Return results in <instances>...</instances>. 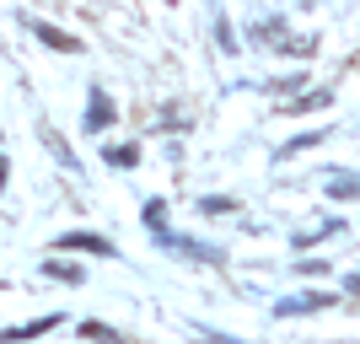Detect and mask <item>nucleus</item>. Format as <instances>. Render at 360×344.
<instances>
[{
    "mask_svg": "<svg viewBox=\"0 0 360 344\" xmlns=\"http://www.w3.org/2000/svg\"><path fill=\"white\" fill-rule=\"evenodd\" d=\"M81 333H86V339H119V333L108 329V323H81Z\"/></svg>",
    "mask_w": 360,
    "mask_h": 344,
    "instance_id": "16",
    "label": "nucleus"
},
{
    "mask_svg": "<svg viewBox=\"0 0 360 344\" xmlns=\"http://www.w3.org/2000/svg\"><path fill=\"white\" fill-rule=\"evenodd\" d=\"M317 140H328V124H323V129H307V135H296L285 151H280V162H285V156H296V151H307V146H317Z\"/></svg>",
    "mask_w": 360,
    "mask_h": 344,
    "instance_id": "11",
    "label": "nucleus"
},
{
    "mask_svg": "<svg viewBox=\"0 0 360 344\" xmlns=\"http://www.w3.org/2000/svg\"><path fill=\"white\" fill-rule=\"evenodd\" d=\"M44 274H54V280H81V269H75V264H60V258H49V264H44Z\"/></svg>",
    "mask_w": 360,
    "mask_h": 344,
    "instance_id": "15",
    "label": "nucleus"
},
{
    "mask_svg": "<svg viewBox=\"0 0 360 344\" xmlns=\"http://www.w3.org/2000/svg\"><path fill=\"white\" fill-rule=\"evenodd\" d=\"M6 178H11V167H6V151H0V189H6Z\"/></svg>",
    "mask_w": 360,
    "mask_h": 344,
    "instance_id": "17",
    "label": "nucleus"
},
{
    "mask_svg": "<svg viewBox=\"0 0 360 344\" xmlns=\"http://www.w3.org/2000/svg\"><path fill=\"white\" fill-rule=\"evenodd\" d=\"M345 291H355V296H360V269H355V274L345 280Z\"/></svg>",
    "mask_w": 360,
    "mask_h": 344,
    "instance_id": "18",
    "label": "nucleus"
},
{
    "mask_svg": "<svg viewBox=\"0 0 360 344\" xmlns=\"http://www.w3.org/2000/svg\"><path fill=\"white\" fill-rule=\"evenodd\" d=\"M301 81H307V75H280V81H264V87H269L274 97H280V91H285V97H296V91H301Z\"/></svg>",
    "mask_w": 360,
    "mask_h": 344,
    "instance_id": "14",
    "label": "nucleus"
},
{
    "mask_svg": "<svg viewBox=\"0 0 360 344\" xmlns=\"http://www.w3.org/2000/svg\"><path fill=\"white\" fill-rule=\"evenodd\" d=\"M54 253H91V258H113L119 248L108 237H97V231H65V237H54Z\"/></svg>",
    "mask_w": 360,
    "mask_h": 344,
    "instance_id": "1",
    "label": "nucleus"
},
{
    "mask_svg": "<svg viewBox=\"0 0 360 344\" xmlns=\"http://www.w3.org/2000/svg\"><path fill=\"white\" fill-rule=\"evenodd\" d=\"M333 231H339V221H323V226H312V231H296V237H290V248H312V242L333 237Z\"/></svg>",
    "mask_w": 360,
    "mask_h": 344,
    "instance_id": "8",
    "label": "nucleus"
},
{
    "mask_svg": "<svg viewBox=\"0 0 360 344\" xmlns=\"http://www.w3.org/2000/svg\"><path fill=\"white\" fill-rule=\"evenodd\" d=\"M323 194L328 199H360V172H333V178L323 183Z\"/></svg>",
    "mask_w": 360,
    "mask_h": 344,
    "instance_id": "5",
    "label": "nucleus"
},
{
    "mask_svg": "<svg viewBox=\"0 0 360 344\" xmlns=\"http://www.w3.org/2000/svg\"><path fill=\"white\" fill-rule=\"evenodd\" d=\"M103 162H108V167H135V162H140V146H113V151L103 146Z\"/></svg>",
    "mask_w": 360,
    "mask_h": 344,
    "instance_id": "9",
    "label": "nucleus"
},
{
    "mask_svg": "<svg viewBox=\"0 0 360 344\" xmlns=\"http://www.w3.org/2000/svg\"><path fill=\"white\" fill-rule=\"evenodd\" d=\"M199 210H205V215H231V210H242V205H237V199H226V194H205Z\"/></svg>",
    "mask_w": 360,
    "mask_h": 344,
    "instance_id": "12",
    "label": "nucleus"
},
{
    "mask_svg": "<svg viewBox=\"0 0 360 344\" xmlns=\"http://www.w3.org/2000/svg\"><path fill=\"white\" fill-rule=\"evenodd\" d=\"M258 44H274V49H280V44H285V38H290V32H285V22H258Z\"/></svg>",
    "mask_w": 360,
    "mask_h": 344,
    "instance_id": "13",
    "label": "nucleus"
},
{
    "mask_svg": "<svg viewBox=\"0 0 360 344\" xmlns=\"http://www.w3.org/2000/svg\"><path fill=\"white\" fill-rule=\"evenodd\" d=\"M140 221H146V231H156V237H162V231H167V205H162V199H146Z\"/></svg>",
    "mask_w": 360,
    "mask_h": 344,
    "instance_id": "7",
    "label": "nucleus"
},
{
    "mask_svg": "<svg viewBox=\"0 0 360 344\" xmlns=\"http://www.w3.org/2000/svg\"><path fill=\"white\" fill-rule=\"evenodd\" d=\"M339 296H328V291H301V296H280L274 301V317H307V312H323V307H333Z\"/></svg>",
    "mask_w": 360,
    "mask_h": 344,
    "instance_id": "2",
    "label": "nucleus"
},
{
    "mask_svg": "<svg viewBox=\"0 0 360 344\" xmlns=\"http://www.w3.org/2000/svg\"><path fill=\"white\" fill-rule=\"evenodd\" d=\"M32 27V38L38 44H49V49H60V54H81V38H70V32H60V27H49V22H27Z\"/></svg>",
    "mask_w": 360,
    "mask_h": 344,
    "instance_id": "4",
    "label": "nucleus"
},
{
    "mask_svg": "<svg viewBox=\"0 0 360 344\" xmlns=\"http://www.w3.org/2000/svg\"><path fill=\"white\" fill-rule=\"evenodd\" d=\"M113 119H119L113 97H108L103 87H91V91H86V129H91V135H103V129H108Z\"/></svg>",
    "mask_w": 360,
    "mask_h": 344,
    "instance_id": "3",
    "label": "nucleus"
},
{
    "mask_svg": "<svg viewBox=\"0 0 360 344\" xmlns=\"http://www.w3.org/2000/svg\"><path fill=\"white\" fill-rule=\"evenodd\" d=\"M49 329H60V317L49 312V317H32V323H22V329H6L0 339H38V333H49Z\"/></svg>",
    "mask_w": 360,
    "mask_h": 344,
    "instance_id": "6",
    "label": "nucleus"
},
{
    "mask_svg": "<svg viewBox=\"0 0 360 344\" xmlns=\"http://www.w3.org/2000/svg\"><path fill=\"white\" fill-rule=\"evenodd\" d=\"M328 103H333V91L323 87V91H296V103H290V108H296V113H307V108H328Z\"/></svg>",
    "mask_w": 360,
    "mask_h": 344,
    "instance_id": "10",
    "label": "nucleus"
},
{
    "mask_svg": "<svg viewBox=\"0 0 360 344\" xmlns=\"http://www.w3.org/2000/svg\"><path fill=\"white\" fill-rule=\"evenodd\" d=\"M296 6H317V0H296Z\"/></svg>",
    "mask_w": 360,
    "mask_h": 344,
    "instance_id": "19",
    "label": "nucleus"
}]
</instances>
